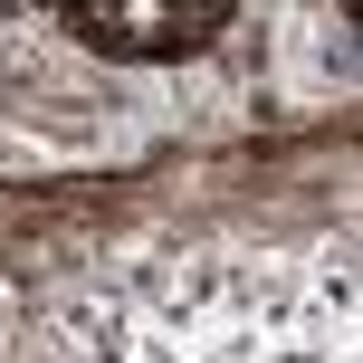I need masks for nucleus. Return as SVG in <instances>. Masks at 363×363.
Masks as SVG:
<instances>
[{
    "instance_id": "f257e3e1",
    "label": "nucleus",
    "mask_w": 363,
    "mask_h": 363,
    "mask_svg": "<svg viewBox=\"0 0 363 363\" xmlns=\"http://www.w3.org/2000/svg\"><path fill=\"white\" fill-rule=\"evenodd\" d=\"M96 10H106V0H96Z\"/></svg>"
}]
</instances>
